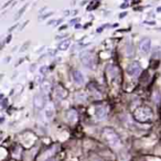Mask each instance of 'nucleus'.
Returning <instances> with one entry per match:
<instances>
[{
  "label": "nucleus",
  "mask_w": 161,
  "mask_h": 161,
  "mask_svg": "<svg viewBox=\"0 0 161 161\" xmlns=\"http://www.w3.org/2000/svg\"><path fill=\"white\" fill-rule=\"evenodd\" d=\"M10 40H11V35H9V37L7 38V40H6V41H7V42H9Z\"/></svg>",
  "instance_id": "20"
},
{
  "label": "nucleus",
  "mask_w": 161,
  "mask_h": 161,
  "mask_svg": "<svg viewBox=\"0 0 161 161\" xmlns=\"http://www.w3.org/2000/svg\"><path fill=\"white\" fill-rule=\"evenodd\" d=\"M70 45H71V41H70V40H64V41H62L61 43L59 44V50L65 51V50L68 49Z\"/></svg>",
  "instance_id": "12"
},
{
  "label": "nucleus",
  "mask_w": 161,
  "mask_h": 161,
  "mask_svg": "<svg viewBox=\"0 0 161 161\" xmlns=\"http://www.w3.org/2000/svg\"><path fill=\"white\" fill-rule=\"evenodd\" d=\"M106 114H107V107L106 106L100 105L96 107V109H95V116H96V118L103 119L106 116Z\"/></svg>",
  "instance_id": "7"
},
{
  "label": "nucleus",
  "mask_w": 161,
  "mask_h": 161,
  "mask_svg": "<svg viewBox=\"0 0 161 161\" xmlns=\"http://www.w3.org/2000/svg\"><path fill=\"white\" fill-rule=\"evenodd\" d=\"M42 91H43L44 93H49L50 91H51V85H50L49 82H44L43 84H42Z\"/></svg>",
  "instance_id": "13"
},
{
  "label": "nucleus",
  "mask_w": 161,
  "mask_h": 161,
  "mask_svg": "<svg viewBox=\"0 0 161 161\" xmlns=\"http://www.w3.org/2000/svg\"><path fill=\"white\" fill-rule=\"evenodd\" d=\"M55 96L57 97V98H60V99H63V98H65L66 96H68V91L64 88V87L62 86H56L55 87Z\"/></svg>",
  "instance_id": "8"
},
{
  "label": "nucleus",
  "mask_w": 161,
  "mask_h": 161,
  "mask_svg": "<svg viewBox=\"0 0 161 161\" xmlns=\"http://www.w3.org/2000/svg\"><path fill=\"white\" fill-rule=\"evenodd\" d=\"M153 117L151 108L148 106H140L134 112V118L139 123H148Z\"/></svg>",
  "instance_id": "1"
},
{
  "label": "nucleus",
  "mask_w": 161,
  "mask_h": 161,
  "mask_svg": "<svg viewBox=\"0 0 161 161\" xmlns=\"http://www.w3.org/2000/svg\"><path fill=\"white\" fill-rule=\"evenodd\" d=\"M77 21H78V19H74V20H72V21H71L70 23H71V25H73V23H75V22H77Z\"/></svg>",
  "instance_id": "17"
},
{
  "label": "nucleus",
  "mask_w": 161,
  "mask_h": 161,
  "mask_svg": "<svg viewBox=\"0 0 161 161\" xmlns=\"http://www.w3.org/2000/svg\"><path fill=\"white\" fill-rule=\"evenodd\" d=\"M76 13H77V10H74V11L71 12V14H76Z\"/></svg>",
  "instance_id": "21"
},
{
  "label": "nucleus",
  "mask_w": 161,
  "mask_h": 161,
  "mask_svg": "<svg viewBox=\"0 0 161 161\" xmlns=\"http://www.w3.org/2000/svg\"><path fill=\"white\" fill-rule=\"evenodd\" d=\"M140 72H141V65H140V63L137 62V61L131 62L129 65H128V68H127V73H128L130 76H132V77L139 76Z\"/></svg>",
  "instance_id": "4"
},
{
  "label": "nucleus",
  "mask_w": 161,
  "mask_h": 161,
  "mask_svg": "<svg viewBox=\"0 0 161 161\" xmlns=\"http://www.w3.org/2000/svg\"><path fill=\"white\" fill-rule=\"evenodd\" d=\"M157 11H158V12H161V8H158V9H157Z\"/></svg>",
  "instance_id": "22"
},
{
  "label": "nucleus",
  "mask_w": 161,
  "mask_h": 161,
  "mask_svg": "<svg viewBox=\"0 0 161 161\" xmlns=\"http://www.w3.org/2000/svg\"><path fill=\"white\" fill-rule=\"evenodd\" d=\"M80 60L82 63L84 64V66L93 70L95 68V61H94V56L91 52H84L80 54Z\"/></svg>",
  "instance_id": "3"
},
{
  "label": "nucleus",
  "mask_w": 161,
  "mask_h": 161,
  "mask_svg": "<svg viewBox=\"0 0 161 161\" xmlns=\"http://www.w3.org/2000/svg\"><path fill=\"white\" fill-rule=\"evenodd\" d=\"M40 72H41V74H45L48 72V66H42L40 68Z\"/></svg>",
  "instance_id": "15"
},
{
  "label": "nucleus",
  "mask_w": 161,
  "mask_h": 161,
  "mask_svg": "<svg viewBox=\"0 0 161 161\" xmlns=\"http://www.w3.org/2000/svg\"><path fill=\"white\" fill-rule=\"evenodd\" d=\"M126 14H127V13L126 12H124V13H121V14H120V16H119V17H120V18H124L125 16H126Z\"/></svg>",
  "instance_id": "19"
},
{
  "label": "nucleus",
  "mask_w": 161,
  "mask_h": 161,
  "mask_svg": "<svg viewBox=\"0 0 161 161\" xmlns=\"http://www.w3.org/2000/svg\"><path fill=\"white\" fill-rule=\"evenodd\" d=\"M150 49H151V40L149 38H143V40L140 41V50H141V52L147 54V53H149Z\"/></svg>",
  "instance_id": "6"
},
{
  "label": "nucleus",
  "mask_w": 161,
  "mask_h": 161,
  "mask_svg": "<svg viewBox=\"0 0 161 161\" xmlns=\"http://www.w3.org/2000/svg\"><path fill=\"white\" fill-rule=\"evenodd\" d=\"M33 103H34V107L37 109H42L44 106H45V97L41 94H38L34 96V99H33Z\"/></svg>",
  "instance_id": "5"
},
{
  "label": "nucleus",
  "mask_w": 161,
  "mask_h": 161,
  "mask_svg": "<svg viewBox=\"0 0 161 161\" xmlns=\"http://www.w3.org/2000/svg\"><path fill=\"white\" fill-rule=\"evenodd\" d=\"M45 161H54L53 159H48V160H45Z\"/></svg>",
  "instance_id": "23"
},
{
  "label": "nucleus",
  "mask_w": 161,
  "mask_h": 161,
  "mask_svg": "<svg viewBox=\"0 0 161 161\" xmlns=\"http://www.w3.org/2000/svg\"><path fill=\"white\" fill-rule=\"evenodd\" d=\"M28 45H29V42H28V43H25V44H23V46L21 48V50H20V51H21V52H23L25 48H28Z\"/></svg>",
  "instance_id": "16"
},
{
  "label": "nucleus",
  "mask_w": 161,
  "mask_h": 161,
  "mask_svg": "<svg viewBox=\"0 0 161 161\" xmlns=\"http://www.w3.org/2000/svg\"><path fill=\"white\" fill-rule=\"evenodd\" d=\"M121 9H124V8H127V3H124V5H121V7H120Z\"/></svg>",
  "instance_id": "18"
},
{
  "label": "nucleus",
  "mask_w": 161,
  "mask_h": 161,
  "mask_svg": "<svg viewBox=\"0 0 161 161\" xmlns=\"http://www.w3.org/2000/svg\"><path fill=\"white\" fill-rule=\"evenodd\" d=\"M103 138L112 148L117 149L120 147V143H121L120 138L117 135V132L112 128H105L103 130Z\"/></svg>",
  "instance_id": "2"
},
{
  "label": "nucleus",
  "mask_w": 161,
  "mask_h": 161,
  "mask_svg": "<svg viewBox=\"0 0 161 161\" xmlns=\"http://www.w3.org/2000/svg\"><path fill=\"white\" fill-rule=\"evenodd\" d=\"M44 115L48 119H51L54 116V106L52 104H48L44 108Z\"/></svg>",
  "instance_id": "9"
},
{
  "label": "nucleus",
  "mask_w": 161,
  "mask_h": 161,
  "mask_svg": "<svg viewBox=\"0 0 161 161\" xmlns=\"http://www.w3.org/2000/svg\"><path fill=\"white\" fill-rule=\"evenodd\" d=\"M25 9H27V5H25V6H23L22 8H21V9H20V10H19V12L17 13V16H16V18H14V19H19V18H20V17L22 16V13L25 11Z\"/></svg>",
  "instance_id": "14"
},
{
  "label": "nucleus",
  "mask_w": 161,
  "mask_h": 161,
  "mask_svg": "<svg viewBox=\"0 0 161 161\" xmlns=\"http://www.w3.org/2000/svg\"><path fill=\"white\" fill-rule=\"evenodd\" d=\"M73 80L76 84L78 85H82L84 83V76L80 73V71H73Z\"/></svg>",
  "instance_id": "10"
},
{
  "label": "nucleus",
  "mask_w": 161,
  "mask_h": 161,
  "mask_svg": "<svg viewBox=\"0 0 161 161\" xmlns=\"http://www.w3.org/2000/svg\"><path fill=\"white\" fill-rule=\"evenodd\" d=\"M68 120L71 123V124H73L75 123L76 120H77V113L75 112L74 109H71V111H68Z\"/></svg>",
  "instance_id": "11"
}]
</instances>
